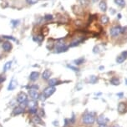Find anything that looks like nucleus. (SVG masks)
Listing matches in <instances>:
<instances>
[{
	"label": "nucleus",
	"mask_w": 127,
	"mask_h": 127,
	"mask_svg": "<svg viewBox=\"0 0 127 127\" xmlns=\"http://www.w3.org/2000/svg\"><path fill=\"white\" fill-rule=\"evenodd\" d=\"M0 41H1V39H0Z\"/></svg>",
	"instance_id": "37998d69"
},
{
	"label": "nucleus",
	"mask_w": 127,
	"mask_h": 127,
	"mask_svg": "<svg viewBox=\"0 0 127 127\" xmlns=\"http://www.w3.org/2000/svg\"><path fill=\"white\" fill-rule=\"evenodd\" d=\"M69 49V46L66 45L64 43L59 42L58 44L55 46V53H64V52H66Z\"/></svg>",
	"instance_id": "f03ea898"
},
{
	"label": "nucleus",
	"mask_w": 127,
	"mask_h": 127,
	"mask_svg": "<svg viewBox=\"0 0 127 127\" xmlns=\"http://www.w3.org/2000/svg\"><path fill=\"white\" fill-rule=\"evenodd\" d=\"M34 41H36V42L41 43L44 39V34H39V35L36 36V38H34Z\"/></svg>",
	"instance_id": "412c9836"
},
{
	"label": "nucleus",
	"mask_w": 127,
	"mask_h": 127,
	"mask_svg": "<svg viewBox=\"0 0 127 127\" xmlns=\"http://www.w3.org/2000/svg\"><path fill=\"white\" fill-rule=\"evenodd\" d=\"M11 66H12V61H8L4 65V69H3L4 72H6V71H8L9 69H10Z\"/></svg>",
	"instance_id": "6ab92c4d"
},
{
	"label": "nucleus",
	"mask_w": 127,
	"mask_h": 127,
	"mask_svg": "<svg viewBox=\"0 0 127 127\" xmlns=\"http://www.w3.org/2000/svg\"><path fill=\"white\" fill-rule=\"evenodd\" d=\"M53 18H54V16L52 14H46L44 16V19L46 21H51V20H53Z\"/></svg>",
	"instance_id": "cd10ccee"
},
{
	"label": "nucleus",
	"mask_w": 127,
	"mask_h": 127,
	"mask_svg": "<svg viewBox=\"0 0 127 127\" xmlns=\"http://www.w3.org/2000/svg\"><path fill=\"white\" fill-rule=\"evenodd\" d=\"M99 0H92V2H94V3H96V2H98Z\"/></svg>",
	"instance_id": "ea45409f"
},
{
	"label": "nucleus",
	"mask_w": 127,
	"mask_h": 127,
	"mask_svg": "<svg viewBox=\"0 0 127 127\" xmlns=\"http://www.w3.org/2000/svg\"><path fill=\"white\" fill-rule=\"evenodd\" d=\"M99 69H100V70H103V69H104V66H100Z\"/></svg>",
	"instance_id": "e433bc0d"
},
{
	"label": "nucleus",
	"mask_w": 127,
	"mask_h": 127,
	"mask_svg": "<svg viewBox=\"0 0 127 127\" xmlns=\"http://www.w3.org/2000/svg\"><path fill=\"white\" fill-rule=\"evenodd\" d=\"M27 100H28V95H27V94L24 93V92H20V93H18V95H17V98H16V100L18 101L19 104L27 102Z\"/></svg>",
	"instance_id": "20e7f679"
},
{
	"label": "nucleus",
	"mask_w": 127,
	"mask_h": 127,
	"mask_svg": "<svg viewBox=\"0 0 127 127\" xmlns=\"http://www.w3.org/2000/svg\"><path fill=\"white\" fill-rule=\"evenodd\" d=\"M110 83L113 85H120V79H117V78L114 77L110 79Z\"/></svg>",
	"instance_id": "b1692460"
},
{
	"label": "nucleus",
	"mask_w": 127,
	"mask_h": 127,
	"mask_svg": "<svg viewBox=\"0 0 127 127\" xmlns=\"http://www.w3.org/2000/svg\"><path fill=\"white\" fill-rule=\"evenodd\" d=\"M125 109H126V104L124 102H120L118 104V111L120 113H123Z\"/></svg>",
	"instance_id": "dca6fc26"
},
{
	"label": "nucleus",
	"mask_w": 127,
	"mask_h": 127,
	"mask_svg": "<svg viewBox=\"0 0 127 127\" xmlns=\"http://www.w3.org/2000/svg\"><path fill=\"white\" fill-rule=\"evenodd\" d=\"M123 95H124L123 93H118V94H117V96H119L120 98H121L122 96H123Z\"/></svg>",
	"instance_id": "c9c22d12"
},
{
	"label": "nucleus",
	"mask_w": 127,
	"mask_h": 127,
	"mask_svg": "<svg viewBox=\"0 0 127 127\" xmlns=\"http://www.w3.org/2000/svg\"><path fill=\"white\" fill-rule=\"evenodd\" d=\"M17 85H18V81H17L15 79L13 78V79H11V81H10V83H9V86H8V90H9V91H12V90H15V88L17 87Z\"/></svg>",
	"instance_id": "1a4fd4ad"
},
{
	"label": "nucleus",
	"mask_w": 127,
	"mask_h": 127,
	"mask_svg": "<svg viewBox=\"0 0 127 127\" xmlns=\"http://www.w3.org/2000/svg\"><path fill=\"white\" fill-rule=\"evenodd\" d=\"M109 18H108V16L106 15H103L101 16L100 18V23H102V24H107L108 23H109Z\"/></svg>",
	"instance_id": "a211bd4d"
},
{
	"label": "nucleus",
	"mask_w": 127,
	"mask_h": 127,
	"mask_svg": "<svg viewBox=\"0 0 127 127\" xmlns=\"http://www.w3.org/2000/svg\"><path fill=\"white\" fill-rule=\"evenodd\" d=\"M39 77V73L38 71H33L29 75V80L30 81H36Z\"/></svg>",
	"instance_id": "f8f14e48"
},
{
	"label": "nucleus",
	"mask_w": 127,
	"mask_h": 127,
	"mask_svg": "<svg viewBox=\"0 0 127 127\" xmlns=\"http://www.w3.org/2000/svg\"><path fill=\"white\" fill-rule=\"evenodd\" d=\"M117 16H118L119 19H120V18H121V14H118V15H117Z\"/></svg>",
	"instance_id": "4c0bfd02"
},
{
	"label": "nucleus",
	"mask_w": 127,
	"mask_h": 127,
	"mask_svg": "<svg viewBox=\"0 0 127 127\" xmlns=\"http://www.w3.org/2000/svg\"><path fill=\"white\" fill-rule=\"evenodd\" d=\"M51 71L49 70V69H46V70H44V72H43L42 74V79H44V80H49V79H50V77H51Z\"/></svg>",
	"instance_id": "ddd939ff"
},
{
	"label": "nucleus",
	"mask_w": 127,
	"mask_h": 127,
	"mask_svg": "<svg viewBox=\"0 0 127 127\" xmlns=\"http://www.w3.org/2000/svg\"><path fill=\"white\" fill-rule=\"evenodd\" d=\"M78 1L81 5H87V4H88V0H78Z\"/></svg>",
	"instance_id": "2f4dec72"
},
{
	"label": "nucleus",
	"mask_w": 127,
	"mask_h": 127,
	"mask_svg": "<svg viewBox=\"0 0 127 127\" xmlns=\"http://www.w3.org/2000/svg\"><path fill=\"white\" fill-rule=\"evenodd\" d=\"M3 39H10V40H13V41H15V42H18V40L15 39V38H14L13 36H7V35H4L3 36Z\"/></svg>",
	"instance_id": "c85d7f7f"
},
{
	"label": "nucleus",
	"mask_w": 127,
	"mask_h": 127,
	"mask_svg": "<svg viewBox=\"0 0 127 127\" xmlns=\"http://www.w3.org/2000/svg\"><path fill=\"white\" fill-rule=\"evenodd\" d=\"M55 90H55L54 86H49V87H47V88L44 89V92H43V95H44V96H45L46 99H47V98L50 97V96L54 93Z\"/></svg>",
	"instance_id": "7ed1b4c3"
},
{
	"label": "nucleus",
	"mask_w": 127,
	"mask_h": 127,
	"mask_svg": "<svg viewBox=\"0 0 127 127\" xmlns=\"http://www.w3.org/2000/svg\"><path fill=\"white\" fill-rule=\"evenodd\" d=\"M39 0H26V2L28 3V4H31V5L37 4V3L39 2Z\"/></svg>",
	"instance_id": "7c9ffc66"
},
{
	"label": "nucleus",
	"mask_w": 127,
	"mask_h": 127,
	"mask_svg": "<svg viewBox=\"0 0 127 127\" xmlns=\"http://www.w3.org/2000/svg\"><path fill=\"white\" fill-rule=\"evenodd\" d=\"M84 62H85V58H83V57H82V58H79L74 60V64H75L76 65H80Z\"/></svg>",
	"instance_id": "393cba45"
},
{
	"label": "nucleus",
	"mask_w": 127,
	"mask_h": 127,
	"mask_svg": "<svg viewBox=\"0 0 127 127\" xmlns=\"http://www.w3.org/2000/svg\"><path fill=\"white\" fill-rule=\"evenodd\" d=\"M28 95H29L30 98H31L33 100H39V95H40L37 90H33V89H29V90H28Z\"/></svg>",
	"instance_id": "423d86ee"
},
{
	"label": "nucleus",
	"mask_w": 127,
	"mask_h": 127,
	"mask_svg": "<svg viewBox=\"0 0 127 127\" xmlns=\"http://www.w3.org/2000/svg\"><path fill=\"white\" fill-rule=\"evenodd\" d=\"M115 4L116 5L120 6V8L125 7V0H115Z\"/></svg>",
	"instance_id": "aec40b11"
},
{
	"label": "nucleus",
	"mask_w": 127,
	"mask_h": 127,
	"mask_svg": "<svg viewBox=\"0 0 127 127\" xmlns=\"http://www.w3.org/2000/svg\"><path fill=\"white\" fill-rule=\"evenodd\" d=\"M81 42H83V39H78V40H75L71 43V44H69V46H70V47H75V46L79 45Z\"/></svg>",
	"instance_id": "a878e982"
},
{
	"label": "nucleus",
	"mask_w": 127,
	"mask_h": 127,
	"mask_svg": "<svg viewBox=\"0 0 127 127\" xmlns=\"http://www.w3.org/2000/svg\"><path fill=\"white\" fill-rule=\"evenodd\" d=\"M67 67L69 68V69H72V70H73V71H74V72H78V71L79 70V69H78L77 67H75V66H74V65H70V64H68Z\"/></svg>",
	"instance_id": "c756f323"
},
{
	"label": "nucleus",
	"mask_w": 127,
	"mask_h": 127,
	"mask_svg": "<svg viewBox=\"0 0 127 127\" xmlns=\"http://www.w3.org/2000/svg\"><path fill=\"white\" fill-rule=\"evenodd\" d=\"M6 80V77L4 75H0V84H2Z\"/></svg>",
	"instance_id": "72a5a7b5"
},
{
	"label": "nucleus",
	"mask_w": 127,
	"mask_h": 127,
	"mask_svg": "<svg viewBox=\"0 0 127 127\" xmlns=\"http://www.w3.org/2000/svg\"><path fill=\"white\" fill-rule=\"evenodd\" d=\"M24 108H23L21 105H18V106H16L14 107V110H13V115H21L24 112Z\"/></svg>",
	"instance_id": "6e6552de"
},
{
	"label": "nucleus",
	"mask_w": 127,
	"mask_h": 127,
	"mask_svg": "<svg viewBox=\"0 0 127 127\" xmlns=\"http://www.w3.org/2000/svg\"><path fill=\"white\" fill-rule=\"evenodd\" d=\"M28 112H29V114H33V115H34V114H37L38 108L37 107L29 108V109H28Z\"/></svg>",
	"instance_id": "bb28decb"
},
{
	"label": "nucleus",
	"mask_w": 127,
	"mask_h": 127,
	"mask_svg": "<svg viewBox=\"0 0 127 127\" xmlns=\"http://www.w3.org/2000/svg\"><path fill=\"white\" fill-rule=\"evenodd\" d=\"M0 59H1V54H0Z\"/></svg>",
	"instance_id": "79ce46f5"
},
{
	"label": "nucleus",
	"mask_w": 127,
	"mask_h": 127,
	"mask_svg": "<svg viewBox=\"0 0 127 127\" xmlns=\"http://www.w3.org/2000/svg\"><path fill=\"white\" fill-rule=\"evenodd\" d=\"M126 32H127V27H124V28H122V29H121L122 34H125Z\"/></svg>",
	"instance_id": "f704fd0d"
},
{
	"label": "nucleus",
	"mask_w": 127,
	"mask_h": 127,
	"mask_svg": "<svg viewBox=\"0 0 127 127\" xmlns=\"http://www.w3.org/2000/svg\"><path fill=\"white\" fill-rule=\"evenodd\" d=\"M122 28L120 26H115L109 29V34L112 37H117L121 33Z\"/></svg>",
	"instance_id": "39448f33"
},
{
	"label": "nucleus",
	"mask_w": 127,
	"mask_h": 127,
	"mask_svg": "<svg viewBox=\"0 0 127 127\" xmlns=\"http://www.w3.org/2000/svg\"><path fill=\"white\" fill-rule=\"evenodd\" d=\"M28 108L37 107V106H38V102L36 100H32L31 101L28 102Z\"/></svg>",
	"instance_id": "4be33fe9"
},
{
	"label": "nucleus",
	"mask_w": 127,
	"mask_h": 127,
	"mask_svg": "<svg viewBox=\"0 0 127 127\" xmlns=\"http://www.w3.org/2000/svg\"><path fill=\"white\" fill-rule=\"evenodd\" d=\"M100 127H107L105 125H100Z\"/></svg>",
	"instance_id": "58836bf2"
},
{
	"label": "nucleus",
	"mask_w": 127,
	"mask_h": 127,
	"mask_svg": "<svg viewBox=\"0 0 127 127\" xmlns=\"http://www.w3.org/2000/svg\"><path fill=\"white\" fill-rule=\"evenodd\" d=\"M18 23H19V21H18V20H12V21H11V23H12L14 27L17 26V25L18 24Z\"/></svg>",
	"instance_id": "473e14b6"
},
{
	"label": "nucleus",
	"mask_w": 127,
	"mask_h": 127,
	"mask_svg": "<svg viewBox=\"0 0 127 127\" xmlns=\"http://www.w3.org/2000/svg\"><path fill=\"white\" fill-rule=\"evenodd\" d=\"M125 84H126V85H127V79H126V80H125Z\"/></svg>",
	"instance_id": "a19ab883"
},
{
	"label": "nucleus",
	"mask_w": 127,
	"mask_h": 127,
	"mask_svg": "<svg viewBox=\"0 0 127 127\" xmlns=\"http://www.w3.org/2000/svg\"><path fill=\"white\" fill-rule=\"evenodd\" d=\"M126 59H127V51H124L121 53V54L117 57L115 60H116L117 64H121V63H123Z\"/></svg>",
	"instance_id": "0eeeda50"
},
{
	"label": "nucleus",
	"mask_w": 127,
	"mask_h": 127,
	"mask_svg": "<svg viewBox=\"0 0 127 127\" xmlns=\"http://www.w3.org/2000/svg\"><path fill=\"white\" fill-rule=\"evenodd\" d=\"M61 83L60 81H59L57 79H49V85H50V86H55V85H59V84Z\"/></svg>",
	"instance_id": "f3484780"
},
{
	"label": "nucleus",
	"mask_w": 127,
	"mask_h": 127,
	"mask_svg": "<svg viewBox=\"0 0 127 127\" xmlns=\"http://www.w3.org/2000/svg\"><path fill=\"white\" fill-rule=\"evenodd\" d=\"M99 7L100 9V10L103 11V12H105L107 10V4H106V2L104 0H101L100 2Z\"/></svg>",
	"instance_id": "2eb2a0df"
},
{
	"label": "nucleus",
	"mask_w": 127,
	"mask_h": 127,
	"mask_svg": "<svg viewBox=\"0 0 127 127\" xmlns=\"http://www.w3.org/2000/svg\"><path fill=\"white\" fill-rule=\"evenodd\" d=\"M108 119L106 118L104 115H100V116L98 117L97 119V122L100 125H106V122H108Z\"/></svg>",
	"instance_id": "4468645a"
},
{
	"label": "nucleus",
	"mask_w": 127,
	"mask_h": 127,
	"mask_svg": "<svg viewBox=\"0 0 127 127\" xmlns=\"http://www.w3.org/2000/svg\"><path fill=\"white\" fill-rule=\"evenodd\" d=\"M97 81H98V78L95 75H91L89 78V82L90 84H95Z\"/></svg>",
	"instance_id": "5701e85b"
},
{
	"label": "nucleus",
	"mask_w": 127,
	"mask_h": 127,
	"mask_svg": "<svg viewBox=\"0 0 127 127\" xmlns=\"http://www.w3.org/2000/svg\"><path fill=\"white\" fill-rule=\"evenodd\" d=\"M31 121L33 122L34 124H35V125H44V122H43L42 119H41L40 116H39V115H34L33 118L31 119Z\"/></svg>",
	"instance_id": "9b49d317"
},
{
	"label": "nucleus",
	"mask_w": 127,
	"mask_h": 127,
	"mask_svg": "<svg viewBox=\"0 0 127 127\" xmlns=\"http://www.w3.org/2000/svg\"><path fill=\"white\" fill-rule=\"evenodd\" d=\"M2 48L5 52H10L13 49V45L9 41H6L2 44Z\"/></svg>",
	"instance_id": "9d476101"
},
{
	"label": "nucleus",
	"mask_w": 127,
	"mask_h": 127,
	"mask_svg": "<svg viewBox=\"0 0 127 127\" xmlns=\"http://www.w3.org/2000/svg\"><path fill=\"white\" fill-rule=\"evenodd\" d=\"M82 120H83L84 123L86 124V125H92V124H94V122L95 121V118L93 114L87 113L83 116Z\"/></svg>",
	"instance_id": "f257e3e1"
}]
</instances>
